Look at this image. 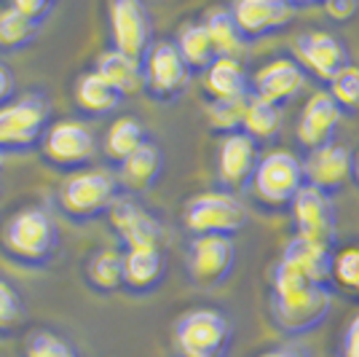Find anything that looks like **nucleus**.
Here are the masks:
<instances>
[{
    "mask_svg": "<svg viewBox=\"0 0 359 357\" xmlns=\"http://www.w3.org/2000/svg\"><path fill=\"white\" fill-rule=\"evenodd\" d=\"M271 320L287 336L311 333L327 320L332 309L330 287L309 283L292 264L279 258L271 268Z\"/></svg>",
    "mask_w": 359,
    "mask_h": 357,
    "instance_id": "nucleus-1",
    "label": "nucleus"
},
{
    "mask_svg": "<svg viewBox=\"0 0 359 357\" xmlns=\"http://www.w3.org/2000/svg\"><path fill=\"white\" fill-rule=\"evenodd\" d=\"M231 346L233 323L220 309H188L175 323V349L180 357H228Z\"/></svg>",
    "mask_w": 359,
    "mask_h": 357,
    "instance_id": "nucleus-2",
    "label": "nucleus"
},
{
    "mask_svg": "<svg viewBox=\"0 0 359 357\" xmlns=\"http://www.w3.org/2000/svg\"><path fill=\"white\" fill-rule=\"evenodd\" d=\"M3 250L8 255H14L16 261L25 264H46L60 242V231L54 218L46 212L43 207H22L16 209L14 215L3 226Z\"/></svg>",
    "mask_w": 359,
    "mask_h": 357,
    "instance_id": "nucleus-3",
    "label": "nucleus"
},
{
    "mask_svg": "<svg viewBox=\"0 0 359 357\" xmlns=\"http://www.w3.org/2000/svg\"><path fill=\"white\" fill-rule=\"evenodd\" d=\"M306 186L303 178V162L292 150L276 148L260 153V162L255 167L250 180L252 196L269 209H285L292 205V199Z\"/></svg>",
    "mask_w": 359,
    "mask_h": 357,
    "instance_id": "nucleus-4",
    "label": "nucleus"
},
{
    "mask_svg": "<svg viewBox=\"0 0 359 357\" xmlns=\"http://www.w3.org/2000/svg\"><path fill=\"white\" fill-rule=\"evenodd\" d=\"M118 202V178L102 167H86L62 180L60 205L75 221H91Z\"/></svg>",
    "mask_w": 359,
    "mask_h": 357,
    "instance_id": "nucleus-5",
    "label": "nucleus"
},
{
    "mask_svg": "<svg viewBox=\"0 0 359 357\" xmlns=\"http://www.w3.org/2000/svg\"><path fill=\"white\" fill-rule=\"evenodd\" d=\"M247 209L239 196L228 191H207L185 202L182 223L194 237H233L247 226Z\"/></svg>",
    "mask_w": 359,
    "mask_h": 357,
    "instance_id": "nucleus-6",
    "label": "nucleus"
},
{
    "mask_svg": "<svg viewBox=\"0 0 359 357\" xmlns=\"http://www.w3.org/2000/svg\"><path fill=\"white\" fill-rule=\"evenodd\" d=\"M51 108L41 94H22L0 108V153L32 148L48 126Z\"/></svg>",
    "mask_w": 359,
    "mask_h": 357,
    "instance_id": "nucleus-7",
    "label": "nucleus"
},
{
    "mask_svg": "<svg viewBox=\"0 0 359 357\" xmlns=\"http://www.w3.org/2000/svg\"><path fill=\"white\" fill-rule=\"evenodd\" d=\"M191 70L180 57L175 41H153L142 60V89L153 100H175L188 89Z\"/></svg>",
    "mask_w": 359,
    "mask_h": 357,
    "instance_id": "nucleus-8",
    "label": "nucleus"
},
{
    "mask_svg": "<svg viewBox=\"0 0 359 357\" xmlns=\"http://www.w3.org/2000/svg\"><path fill=\"white\" fill-rule=\"evenodd\" d=\"M231 8V16L239 27L241 38L247 44L269 38L273 32L287 30L298 11L309 8L306 3H290V0H236Z\"/></svg>",
    "mask_w": 359,
    "mask_h": 357,
    "instance_id": "nucleus-9",
    "label": "nucleus"
},
{
    "mask_svg": "<svg viewBox=\"0 0 359 357\" xmlns=\"http://www.w3.org/2000/svg\"><path fill=\"white\" fill-rule=\"evenodd\" d=\"M113 48L129 60L142 62L153 46V19L140 0H116L107 8Z\"/></svg>",
    "mask_w": 359,
    "mask_h": 357,
    "instance_id": "nucleus-10",
    "label": "nucleus"
},
{
    "mask_svg": "<svg viewBox=\"0 0 359 357\" xmlns=\"http://www.w3.org/2000/svg\"><path fill=\"white\" fill-rule=\"evenodd\" d=\"M41 145H43V156L48 162L62 169H75V172L86 169V164L97 153V143H94L89 126L73 119L48 124L41 137Z\"/></svg>",
    "mask_w": 359,
    "mask_h": 357,
    "instance_id": "nucleus-11",
    "label": "nucleus"
},
{
    "mask_svg": "<svg viewBox=\"0 0 359 357\" xmlns=\"http://www.w3.org/2000/svg\"><path fill=\"white\" fill-rule=\"evenodd\" d=\"M292 51H295V62L303 67V73H311L325 84H330L344 67L351 65L346 44L335 32L327 30L300 32L292 44Z\"/></svg>",
    "mask_w": 359,
    "mask_h": 357,
    "instance_id": "nucleus-12",
    "label": "nucleus"
},
{
    "mask_svg": "<svg viewBox=\"0 0 359 357\" xmlns=\"http://www.w3.org/2000/svg\"><path fill=\"white\" fill-rule=\"evenodd\" d=\"M292 223H295V237L322 242V245H335L338 237V215L332 196L316 191L314 186H303L295 199H292Z\"/></svg>",
    "mask_w": 359,
    "mask_h": 357,
    "instance_id": "nucleus-13",
    "label": "nucleus"
},
{
    "mask_svg": "<svg viewBox=\"0 0 359 357\" xmlns=\"http://www.w3.org/2000/svg\"><path fill=\"white\" fill-rule=\"evenodd\" d=\"M236 266V245L231 237H194L188 245V271L196 285L217 287Z\"/></svg>",
    "mask_w": 359,
    "mask_h": 357,
    "instance_id": "nucleus-14",
    "label": "nucleus"
},
{
    "mask_svg": "<svg viewBox=\"0 0 359 357\" xmlns=\"http://www.w3.org/2000/svg\"><path fill=\"white\" fill-rule=\"evenodd\" d=\"M260 162V150L252 137L244 132L225 134L217 148V178L228 194H239L250 188L255 167Z\"/></svg>",
    "mask_w": 359,
    "mask_h": 357,
    "instance_id": "nucleus-15",
    "label": "nucleus"
},
{
    "mask_svg": "<svg viewBox=\"0 0 359 357\" xmlns=\"http://www.w3.org/2000/svg\"><path fill=\"white\" fill-rule=\"evenodd\" d=\"M351 162H354V153L346 145L330 143L325 148L309 153V159L303 162V178L316 191L332 196L351 183Z\"/></svg>",
    "mask_w": 359,
    "mask_h": 357,
    "instance_id": "nucleus-16",
    "label": "nucleus"
},
{
    "mask_svg": "<svg viewBox=\"0 0 359 357\" xmlns=\"http://www.w3.org/2000/svg\"><path fill=\"white\" fill-rule=\"evenodd\" d=\"M306 86V73L295 60L276 57L266 62L250 81V94L266 100V103L282 108L290 100H295Z\"/></svg>",
    "mask_w": 359,
    "mask_h": 357,
    "instance_id": "nucleus-17",
    "label": "nucleus"
},
{
    "mask_svg": "<svg viewBox=\"0 0 359 357\" xmlns=\"http://www.w3.org/2000/svg\"><path fill=\"white\" fill-rule=\"evenodd\" d=\"M341 119H344V110L330 97V91H314L309 97V103L303 105V110H300L298 126H295L298 143L309 153L325 148V145L332 143Z\"/></svg>",
    "mask_w": 359,
    "mask_h": 357,
    "instance_id": "nucleus-18",
    "label": "nucleus"
},
{
    "mask_svg": "<svg viewBox=\"0 0 359 357\" xmlns=\"http://www.w3.org/2000/svg\"><path fill=\"white\" fill-rule=\"evenodd\" d=\"M107 215L126 250L161 247V234H164L161 223L142 205H137L135 199H118Z\"/></svg>",
    "mask_w": 359,
    "mask_h": 357,
    "instance_id": "nucleus-19",
    "label": "nucleus"
},
{
    "mask_svg": "<svg viewBox=\"0 0 359 357\" xmlns=\"http://www.w3.org/2000/svg\"><path fill=\"white\" fill-rule=\"evenodd\" d=\"M282 258L298 268L309 283L319 285V287H327L330 280H332V258H335V253H332L330 245L292 237L287 242Z\"/></svg>",
    "mask_w": 359,
    "mask_h": 357,
    "instance_id": "nucleus-20",
    "label": "nucleus"
},
{
    "mask_svg": "<svg viewBox=\"0 0 359 357\" xmlns=\"http://www.w3.org/2000/svg\"><path fill=\"white\" fill-rule=\"evenodd\" d=\"M201 25H204V30L210 35L215 57L244 62L247 51H250V44L241 38V32H239V27H236V22H233L228 6H212V8H207Z\"/></svg>",
    "mask_w": 359,
    "mask_h": 357,
    "instance_id": "nucleus-21",
    "label": "nucleus"
},
{
    "mask_svg": "<svg viewBox=\"0 0 359 357\" xmlns=\"http://www.w3.org/2000/svg\"><path fill=\"white\" fill-rule=\"evenodd\" d=\"M166 258L161 247H142L123 253V287L132 293H150L164 283Z\"/></svg>",
    "mask_w": 359,
    "mask_h": 357,
    "instance_id": "nucleus-22",
    "label": "nucleus"
},
{
    "mask_svg": "<svg viewBox=\"0 0 359 357\" xmlns=\"http://www.w3.org/2000/svg\"><path fill=\"white\" fill-rule=\"evenodd\" d=\"M118 180L129 188V191H148L153 188L158 178H161V169H164V153L156 143L145 140L140 148L118 164Z\"/></svg>",
    "mask_w": 359,
    "mask_h": 357,
    "instance_id": "nucleus-23",
    "label": "nucleus"
},
{
    "mask_svg": "<svg viewBox=\"0 0 359 357\" xmlns=\"http://www.w3.org/2000/svg\"><path fill=\"white\" fill-rule=\"evenodd\" d=\"M204 89L210 100H244L250 94V75L241 62L217 57L204 73Z\"/></svg>",
    "mask_w": 359,
    "mask_h": 357,
    "instance_id": "nucleus-24",
    "label": "nucleus"
},
{
    "mask_svg": "<svg viewBox=\"0 0 359 357\" xmlns=\"http://www.w3.org/2000/svg\"><path fill=\"white\" fill-rule=\"evenodd\" d=\"M94 73L100 75V78H105L121 97L142 89V62L129 60V57H123L116 48H107V51H102L97 57Z\"/></svg>",
    "mask_w": 359,
    "mask_h": 357,
    "instance_id": "nucleus-25",
    "label": "nucleus"
},
{
    "mask_svg": "<svg viewBox=\"0 0 359 357\" xmlns=\"http://www.w3.org/2000/svg\"><path fill=\"white\" fill-rule=\"evenodd\" d=\"M73 97H75V105H78L83 113H89V116L113 113V110L118 108L121 100H123L118 91L113 89L105 78H100L94 70H91V73H83L75 81Z\"/></svg>",
    "mask_w": 359,
    "mask_h": 357,
    "instance_id": "nucleus-26",
    "label": "nucleus"
},
{
    "mask_svg": "<svg viewBox=\"0 0 359 357\" xmlns=\"http://www.w3.org/2000/svg\"><path fill=\"white\" fill-rule=\"evenodd\" d=\"M279 129H282V108L266 103L255 94H247L241 132L252 137L255 143H266V140H273L279 134Z\"/></svg>",
    "mask_w": 359,
    "mask_h": 357,
    "instance_id": "nucleus-27",
    "label": "nucleus"
},
{
    "mask_svg": "<svg viewBox=\"0 0 359 357\" xmlns=\"http://www.w3.org/2000/svg\"><path fill=\"white\" fill-rule=\"evenodd\" d=\"M175 46H177L180 57L188 65L191 73H194V70L207 73V67L217 60V57H215V48H212L210 35H207L201 22H185V25L180 27L177 38H175Z\"/></svg>",
    "mask_w": 359,
    "mask_h": 357,
    "instance_id": "nucleus-28",
    "label": "nucleus"
},
{
    "mask_svg": "<svg viewBox=\"0 0 359 357\" xmlns=\"http://www.w3.org/2000/svg\"><path fill=\"white\" fill-rule=\"evenodd\" d=\"M145 129L135 116H121L110 124V129L105 134V156L110 162H126L142 143H145Z\"/></svg>",
    "mask_w": 359,
    "mask_h": 357,
    "instance_id": "nucleus-29",
    "label": "nucleus"
},
{
    "mask_svg": "<svg viewBox=\"0 0 359 357\" xmlns=\"http://www.w3.org/2000/svg\"><path fill=\"white\" fill-rule=\"evenodd\" d=\"M86 274H89V283L102 293L121 290L123 287V253L113 250V247L97 250L89 258Z\"/></svg>",
    "mask_w": 359,
    "mask_h": 357,
    "instance_id": "nucleus-30",
    "label": "nucleus"
},
{
    "mask_svg": "<svg viewBox=\"0 0 359 357\" xmlns=\"http://www.w3.org/2000/svg\"><path fill=\"white\" fill-rule=\"evenodd\" d=\"M244 100H210V105H207V121H210L212 129L223 132V137L225 134L241 132Z\"/></svg>",
    "mask_w": 359,
    "mask_h": 357,
    "instance_id": "nucleus-31",
    "label": "nucleus"
},
{
    "mask_svg": "<svg viewBox=\"0 0 359 357\" xmlns=\"http://www.w3.org/2000/svg\"><path fill=\"white\" fill-rule=\"evenodd\" d=\"M32 35H35V25L19 14L14 6L0 11V48L27 46V41H32Z\"/></svg>",
    "mask_w": 359,
    "mask_h": 357,
    "instance_id": "nucleus-32",
    "label": "nucleus"
},
{
    "mask_svg": "<svg viewBox=\"0 0 359 357\" xmlns=\"http://www.w3.org/2000/svg\"><path fill=\"white\" fill-rule=\"evenodd\" d=\"M330 97L338 103L341 110L359 113V67L348 65L330 81Z\"/></svg>",
    "mask_w": 359,
    "mask_h": 357,
    "instance_id": "nucleus-33",
    "label": "nucleus"
},
{
    "mask_svg": "<svg viewBox=\"0 0 359 357\" xmlns=\"http://www.w3.org/2000/svg\"><path fill=\"white\" fill-rule=\"evenodd\" d=\"M25 357H81L67 339H62L51 330H38L27 339Z\"/></svg>",
    "mask_w": 359,
    "mask_h": 357,
    "instance_id": "nucleus-34",
    "label": "nucleus"
},
{
    "mask_svg": "<svg viewBox=\"0 0 359 357\" xmlns=\"http://www.w3.org/2000/svg\"><path fill=\"white\" fill-rule=\"evenodd\" d=\"M332 280L351 290L359 293V247H346L332 258Z\"/></svg>",
    "mask_w": 359,
    "mask_h": 357,
    "instance_id": "nucleus-35",
    "label": "nucleus"
},
{
    "mask_svg": "<svg viewBox=\"0 0 359 357\" xmlns=\"http://www.w3.org/2000/svg\"><path fill=\"white\" fill-rule=\"evenodd\" d=\"M25 320V301L16 293L14 285L0 280V333L14 330Z\"/></svg>",
    "mask_w": 359,
    "mask_h": 357,
    "instance_id": "nucleus-36",
    "label": "nucleus"
},
{
    "mask_svg": "<svg viewBox=\"0 0 359 357\" xmlns=\"http://www.w3.org/2000/svg\"><path fill=\"white\" fill-rule=\"evenodd\" d=\"M11 6H14L25 19H30L35 27H38L41 22H46L48 14L54 11V3H48V0H16Z\"/></svg>",
    "mask_w": 359,
    "mask_h": 357,
    "instance_id": "nucleus-37",
    "label": "nucleus"
},
{
    "mask_svg": "<svg viewBox=\"0 0 359 357\" xmlns=\"http://www.w3.org/2000/svg\"><path fill=\"white\" fill-rule=\"evenodd\" d=\"M325 11L335 22H348V19L357 16L359 3H354V0H330V3H325Z\"/></svg>",
    "mask_w": 359,
    "mask_h": 357,
    "instance_id": "nucleus-38",
    "label": "nucleus"
},
{
    "mask_svg": "<svg viewBox=\"0 0 359 357\" xmlns=\"http://www.w3.org/2000/svg\"><path fill=\"white\" fill-rule=\"evenodd\" d=\"M257 357H311L303 346L298 344H282V346H273V349H266Z\"/></svg>",
    "mask_w": 359,
    "mask_h": 357,
    "instance_id": "nucleus-39",
    "label": "nucleus"
},
{
    "mask_svg": "<svg viewBox=\"0 0 359 357\" xmlns=\"http://www.w3.org/2000/svg\"><path fill=\"white\" fill-rule=\"evenodd\" d=\"M14 75L11 70L6 67V65H0V108L6 103H11V97H14Z\"/></svg>",
    "mask_w": 359,
    "mask_h": 357,
    "instance_id": "nucleus-40",
    "label": "nucleus"
},
{
    "mask_svg": "<svg viewBox=\"0 0 359 357\" xmlns=\"http://www.w3.org/2000/svg\"><path fill=\"white\" fill-rule=\"evenodd\" d=\"M344 342H359V314L348 323V327H346Z\"/></svg>",
    "mask_w": 359,
    "mask_h": 357,
    "instance_id": "nucleus-41",
    "label": "nucleus"
},
{
    "mask_svg": "<svg viewBox=\"0 0 359 357\" xmlns=\"http://www.w3.org/2000/svg\"><path fill=\"white\" fill-rule=\"evenodd\" d=\"M341 357H359V342H344Z\"/></svg>",
    "mask_w": 359,
    "mask_h": 357,
    "instance_id": "nucleus-42",
    "label": "nucleus"
},
{
    "mask_svg": "<svg viewBox=\"0 0 359 357\" xmlns=\"http://www.w3.org/2000/svg\"><path fill=\"white\" fill-rule=\"evenodd\" d=\"M351 180L359 186V150L354 153V162H351Z\"/></svg>",
    "mask_w": 359,
    "mask_h": 357,
    "instance_id": "nucleus-43",
    "label": "nucleus"
},
{
    "mask_svg": "<svg viewBox=\"0 0 359 357\" xmlns=\"http://www.w3.org/2000/svg\"><path fill=\"white\" fill-rule=\"evenodd\" d=\"M0 167H3V153H0Z\"/></svg>",
    "mask_w": 359,
    "mask_h": 357,
    "instance_id": "nucleus-44",
    "label": "nucleus"
}]
</instances>
